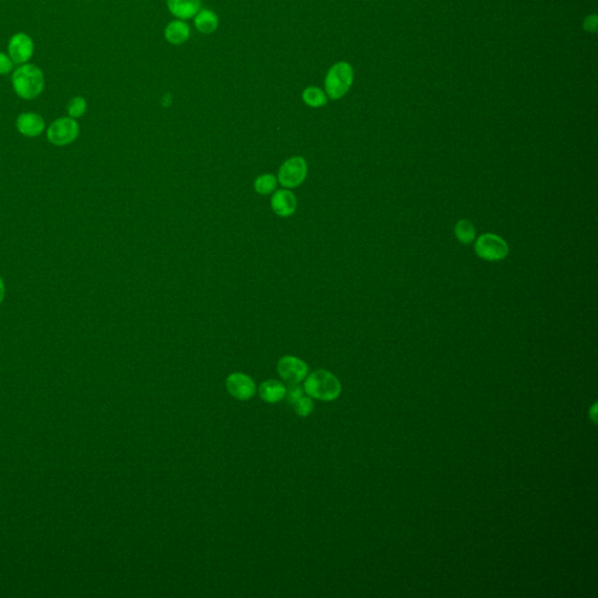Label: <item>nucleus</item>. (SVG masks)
I'll return each instance as SVG.
<instances>
[{"label": "nucleus", "instance_id": "nucleus-3", "mask_svg": "<svg viewBox=\"0 0 598 598\" xmlns=\"http://www.w3.org/2000/svg\"><path fill=\"white\" fill-rule=\"evenodd\" d=\"M304 390L317 400L333 401L342 393V385L335 375L328 371H316L307 378Z\"/></svg>", "mask_w": 598, "mask_h": 598}, {"label": "nucleus", "instance_id": "nucleus-8", "mask_svg": "<svg viewBox=\"0 0 598 598\" xmlns=\"http://www.w3.org/2000/svg\"><path fill=\"white\" fill-rule=\"evenodd\" d=\"M277 371L283 380L291 385H297L305 378L309 368L307 365L298 358L286 355L278 361Z\"/></svg>", "mask_w": 598, "mask_h": 598}, {"label": "nucleus", "instance_id": "nucleus-15", "mask_svg": "<svg viewBox=\"0 0 598 598\" xmlns=\"http://www.w3.org/2000/svg\"><path fill=\"white\" fill-rule=\"evenodd\" d=\"M288 401L296 414L299 416H307L314 411V402L310 397L304 395L303 390L300 387L291 386L288 392Z\"/></svg>", "mask_w": 598, "mask_h": 598}, {"label": "nucleus", "instance_id": "nucleus-17", "mask_svg": "<svg viewBox=\"0 0 598 598\" xmlns=\"http://www.w3.org/2000/svg\"><path fill=\"white\" fill-rule=\"evenodd\" d=\"M302 100L310 108H321L328 103V95L321 88L309 86L302 93Z\"/></svg>", "mask_w": 598, "mask_h": 598}, {"label": "nucleus", "instance_id": "nucleus-14", "mask_svg": "<svg viewBox=\"0 0 598 598\" xmlns=\"http://www.w3.org/2000/svg\"><path fill=\"white\" fill-rule=\"evenodd\" d=\"M193 25L199 33L208 36V34L217 32L219 25H220V19H219V15L213 10L201 8L194 15Z\"/></svg>", "mask_w": 598, "mask_h": 598}, {"label": "nucleus", "instance_id": "nucleus-22", "mask_svg": "<svg viewBox=\"0 0 598 598\" xmlns=\"http://www.w3.org/2000/svg\"><path fill=\"white\" fill-rule=\"evenodd\" d=\"M598 27V17L596 15H589L584 19L583 29L587 32L594 33L597 31Z\"/></svg>", "mask_w": 598, "mask_h": 598}, {"label": "nucleus", "instance_id": "nucleus-16", "mask_svg": "<svg viewBox=\"0 0 598 598\" xmlns=\"http://www.w3.org/2000/svg\"><path fill=\"white\" fill-rule=\"evenodd\" d=\"M261 399L268 404H276L284 399L286 395V388L282 382L276 380L264 381L259 388Z\"/></svg>", "mask_w": 598, "mask_h": 598}, {"label": "nucleus", "instance_id": "nucleus-9", "mask_svg": "<svg viewBox=\"0 0 598 598\" xmlns=\"http://www.w3.org/2000/svg\"><path fill=\"white\" fill-rule=\"evenodd\" d=\"M15 128L19 134L29 138L39 137L46 129L44 117L38 112H22L15 119Z\"/></svg>", "mask_w": 598, "mask_h": 598}, {"label": "nucleus", "instance_id": "nucleus-2", "mask_svg": "<svg viewBox=\"0 0 598 598\" xmlns=\"http://www.w3.org/2000/svg\"><path fill=\"white\" fill-rule=\"evenodd\" d=\"M353 67L346 61L331 66L324 79V91L331 100H339L348 93L353 84Z\"/></svg>", "mask_w": 598, "mask_h": 598}, {"label": "nucleus", "instance_id": "nucleus-18", "mask_svg": "<svg viewBox=\"0 0 598 598\" xmlns=\"http://www.w3.org/2000/svg\"><path fill=\"white\" fill-rule=\"evenodd\" d=\"M454 235H456L458 241L464 243V245H470L476 238V229H475V226L468 220L458 221L456 227H454Z\"/></svg>", "mask_w": 598, "mask_h": 598}, {"label": "nucleus", "instance_id": "nucleus-23", "mask_svg": "<svg viewBox=\"0 0 598 598\" xmlns=\"http://www.w3.org/2000/svg\"><path fill=\"white\" fill-rule=\"evenodd\" d=\"M5 292H6V288H5L4 279L0 276V304L4 300Z\"/></svg>", "mask_w": 598, "mask_h": 598}, {"label": "nucleus", "instance_id": "nucleus-10", "mask_svg": "<svg viewBox=\"0 0 598 598\" xmlns=\"http://www.w3.org/2000/svg\"><path fill=\"white\" fill-rule=\"evenodd\" d=\"M226 386L231 397H234L238 400H249L255 395V383L252 378L242 373L229 375L226 381Z\"/></svg>", "mask_w": 598, "mask_h": 598}, {"label": "nucleus", "instance_id": "nucleus-5", "mask_svg": "<svg viewBox=\"0 0 598 598\" xmlns=\"http://www.w3.org/2000/svg\"><path fill=\"white\" fill-rule=\"evenodd\" d=\"M307 176V160L296 155L285 160L278 171L277 181L285 188L298 187L303 184Z\"/></svg>", "mask_w": 598, "mask_h": 598}, {"label": "nucleus", "instance_id": "nucleus-4", "mask_svg": "<svg viewBox=\"0 0 598 598\" xmlns=\"http://www.w3.org/2000/svg\"><path fill=\"white\" fill-rule=\"evenodd\" d=\"M79 135V123L72 117H59L47 128V139L55 146H67L77 139Z\"/></svg>", "mask_w": 598, "mask_h": 598}, {"label": "nucleus", "instance_id": "nucleus-20", "mask_svg": "<svg viewBox=\"0 0 598 598\" xmlns=\"http://www.w3.org/2000/svg\"><path fill=\"white\" fill-rule=\"evenodd\" d=\"M87 108L88 103L86 98L83 96H74L70 98V101L67 105V114L72 118H81L87 112Z\"/></svg>", "mask_w": 598, "mask_h": 598}, {"label": "nucleus", "instance_id": "nucleus-19", "mask_svg": "<svg viewBox=\"0 0 598 598\" xmlns=\"http://www.w3.org/2000/svg\"><path fill=\"white\" fill-rule=\"evenodd\" d=\"M277 178L275 177L274 174H262L256 179L254 187L259 194H271L277 187Z\"/></svg>", "mask_w": 598, "mask_h": 598}, {"label": "nucleus", "instance_id": "nucleus-12", "mask_svg": "<svg viewBox=\"0 0 598 598\" xmlns=\"http://www.w3.org/2000/svg\"><path fill=\"white\" fill-rule=\"evenodd\" d=\"M164 38L169 44L181 46L187 43L191 38V26L188 25L185 20L174 19L166 25L164 29Z\"/></svg>", "mask_w": 598, "mask_h": 598}, {"label": "nucleus", "instance_id": "nucleus-11", "mask_svg": "<svg viewBox=\"0 0 598 598\" xmlns=\"http://www.w3.org/2000/svg\"><path fill=\"white\" fill-rule=\"evenodd\" d=\"M271 208L278 217H291L297 209V198L288 188L276 191L271 198Z\"/></svg>", "mask_w": 598, "mask_h": 598}, {"label": "nucleus", "instance_id": "nucleus-7", "mask_svg": "<svg viewBox=\"0 0 598 598\" xmlns=\"http://www.w3.org/2000/svg\"><path fill=\"white\" fill-rule=\"evenodd\" d=\"M36 45L32 36L25 32L15 33L8 40V54L15 65H25L32 60Z\"/></svg>", "mask_w": 598, "mask_h": 598}, {"label": "nucleus", "instance_id": "nucleus-1", "mask_svg": "<svg viewBox=\"0 0 598 598\" xmlns=\"http://www.w3.org/2000/svg\"><path fill=\"white\" fill-rule=\"evenodd\" d=\"M12 88L18 98L33 101L43 94L46 79L43 69L34 63L20 65L12 72Z\"/></svg>", "mask_w": 598, "mask_h": 598}, {"label": "nucleus", "instance_id": "nucleus-6", "mask_svg": "<svg viewBox=\"0 0 598 598\" xmlns=\"http://www.w3.org/2000/svg\"><path fill=\"white\" fill-rule=\"evenodd\" d=\"M475 252L483 260L497 262L507 257L509 249L506 241L500 236L496 234H483L477 238Z\"/></svg>", "mask_w": 598, "mask_h": 598}, {"label": "nucleus", "instance_id": "nucleus-13", "mask_svg": "<svg viewBox=\"0 0 598 598\" xmlns=\"http://www.w3.org/2000/svg\"><path fill=\"white\" fill-rule=\"evenodd\" d=\"M169 13L174 18L190 20L201 10V0H166Z\"/></svg>", "mask_w": 598, "mask_h": 598}, {"label": "nucleus", "instance_id": "nucleus-21", "mask_svg": "<svg viewBox=\"0 0 598 598\" xmlns=\"http://www.w3.org/2000/svg\"><path fill=\"white\" fill-rule=\"evenodd\" d=\"M15 69V62L12 61L10 55L4 52H0V76L8 75Z\"/></svg>", "mask_w": 598, "mask_h": 598}]
</instances>
